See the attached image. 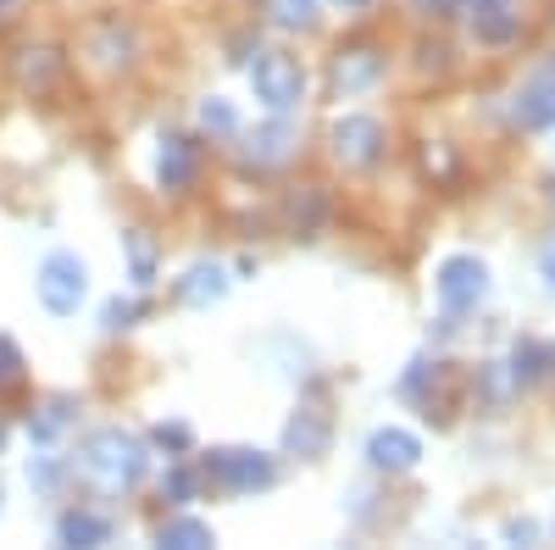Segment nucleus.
<instances>
[{
    "instance_id": "obj_1",
    "label": "nucleus",
    "mask_w": 555,
    "mask_h": 550,
    "mask_svg": "<svg viewBox=\"0 0 555 550\" xmlns=\"http://www.w3.org/2000/svg\"><path fill=\"white\" fill-rule=\"evenodd\" d=\"M67 473L83 478L89 489H101V495H128V489L145 484L151 450L128 429H95V434H83V445L67 456Z\"/></svg>"
},
{
    "instance_id": "obj_2",
    "label": "nucleus",
    "mask_w": 555,
    "mask_h": 550,
    "mask_svg": "<svg viewBox=\"0 0 555 550\" xmlns=\"http://www.w3.org/2000/svg\"><path fill=\"white\" fill-rule=\"evenodd\" d=\"M217 489L228 495H256V489H272L278 484V462L267 450H250V445H222L206 456V468H201Z\"/></svg>"
},
{
    "instance_id": "obj_3",
    "label": "nucleus",
    "mask_w": 555,
    "mask_h": 550,
    "mask_svg": "<svg viewBox=\"0 0 555 550\" xmlns=\"http://www.w3.org/2000/svg\"><path fill=\"white\" fill-rule=\"evenodd\" d=\"M34 295H39V306L51 311V317H73V311L83 306V295H89V267H83V256L51 251V256L39 261V272H34Z\"/></svg>"
},
{
    "instance_id": "obj_4",
    "label": "nucleus",
    "mask_w": 555,
    "mask_h": 550,
    "mask_svg": "<svg viewBox=\"0 0 555 550\" xmlns=\"http://www.w3.org/2000/svg\"><path fill=\"white\" fill-rule=\"evenodd\" d=\"M250 89H256V101L272 112V117H289L300 101H306V73L295 56L284 51H256L250 62Z\"/></svg>"
},
{
    "instance_id": "obj_5",
    "label": "nucleus",
    "mask_w": 555,
    "mask_h": 550,
    "mask_svg": "<svg viewBox=\"0 0 555 550\" xmlns=\"http://www.w3.org/2000/svg\"><path fill=\"white\" fill-rule=\"evenodd\" d=\"M434 295L444 306V317H467L489 300V267L478 256H444L434 272Z\"/></svg>"
},
{
    "instance_id": "obj_6",
    "label": "nucleus",
    "mask_w": 555,
    "mask_h": 550,
    "mask_svg": "<svg viewBox=\"0 0 555 550\" xmlns=\"http://www.w3.org/2000/svg\"><path fill=\"white\" fill-rule=\"evenodd\" d=\"M334 156L345 162V167H378L384 162V123L378 117H361V112H345L339 123H334Z\"/></svg>"
},
{
    "instance_id": "obj_7",
    "label": "nucleus",
    "mask_w": 555,
    "mask_h": 550,
    "mask_svg": "<svg viewBox=\"0 0 555 550\" xmlns=\"http://www.w3.org/2000/svg\"><path fill=\"white\" fill-rule=\"evenodd\" d=\"M366 462H373V473H411L423 462V439L411 429H373L366 434Z\"/></svg>"
},
{
    "instance_id": "obj_8",
    "label": "nucleus",
    "mask_w": 555,
    "mask_h": 550,
    "mask_svg": "<svg viewBox=\"0 0 555 550\" xmlns=\"http://www.w3.org/2000/svg\"><path fill=\"white\" fill-rule=\"evenodd\" d=\"M512 117H517V128H528V133L555 128V67H539V73L517 89Z\"/></svg>"
},
{
    "instance_id": "obj_9",
    "label": "nucleus",
    "mask_w": 555,
    "mask_h": 550,
    "mask_svg": "<svg viewBox=\"0 0 555 550\" xmlns=\"http://www.w3.org/2000/svg\"><path fill=\"white\" fill-rule=\"evenodd\" d=\"M467 23H473V39H478V44L500 51V44L517 39L522 12H517V0H473V7H467Z\"/></svg>"
},
{
    "instance_id": "obj_10",
    "label": "nucleus",
    "mask_w": 555,
    "mask_h": 550,
    "mask_svg": "<svg viewBox=\"0 0 555 550\" xmlns=\"http://www.w3.org/2000/svg\"><path fill=\"white\" fill-rule=\"evenodd\" d=\"M228 290H234V279H228V267H217V261H195V267L178 279V300H183V306H195V311L222 306Z\"/></svg>"
},
{
    "instance_id": "obj_11",
    "label": "nucleus",
    "mask_w": 555,
    "mask_h": 550,
    "mask_svg": "<svg viewBox=\"0 0 555 550\" xmlns=\"http://www.w3.org/2000/svg\"><path fill=\"white\" fill-rule=\"evenodd\" d=\"M195 167H201V156H195V140H183V133H167L162 140V151H156V183L162 190H190L195 183Z\"/></svg>"
},
{
    "instance_id": "obj_12",
    "label": "nucleus",
    "mask_w": 555,
    "mask_h": 550,
    "mask_svg": "<svg viewBox=\"0 0 555 550\" xmlns=\"http://www.w3.org/2000/svg\"><path fill=\"white\" fill-rule=\"evenodd\" d=\"M550 373H555V345H544V340H517V345H512L505 379H512L517 389H533V384H544Z\"/></svg>"
},
{
    "instance_id": "obj_13",
    "label": "nucleus",
    "mask_w": 555,
    "mask_h": 550,
    "mask_svg": "<svg viewBox=\"0 0 555 550\" xmlns=\"http://www.w3.org/2000/svg\"><path fill=\"white\" fill-rule=\"evenodd\" d=\"M295 156V128L278 117V123H267V128H256L250 140H245V162L250 167H284Z\"/></svg>"
},
{
    "instance_id": "obj_14",
    "label": "nucleus",
    "mask_w": 555,
    "mask_h": 550,
    "mask_svg": "<svg viewBox=\"0 0 555 550\" xmlns=\"http://www.w3.org/2000/svg\"><path fill=\"white\" fill-rule=\"evenodd\" d=\"M384 78V56L378 51H350V56H339L334 62V95H361V89H373Z\"/></svg>"
},
{
    "instance_id": "obj_15",
    "label": "nucleus",
    "mask_w": 555,
    "mask_h": 550,
    "mask_svg": "<svg viewBox=\"0 0 555 550\" xmlns=\"http://www.w3.org/2000/svg\"><path fill=\"white\" fill-rule=\"evenodd\" d=\"M284 445H289L295 456H322V445H328V418H322L317 406L295 411L289 429H284Z\"/></svg>"
},
{
    "instance_id": "obj_16",
    "label": "nucleus",
    "mask_w": 555,
    "mask_h": 550,
    "mask_svg": "<svg viewBox=\"0 0 555 550\" xmlns=\"http://www.w3.org/2000/svg\"><path fill=\"white\" fill-rule=\"evenodd\" d=\"M156 545H172V550H206V545H217V534H211V523H201V517H167V523L156 528Z\"/></svg>"
},
{
    "instance_id": "obj_17",
    "label": "nucleus",
    "mask_w": 555,
    "mask_h": 550,
    "mask_svg": "<svg viewBox=\"0 0 555 550\" xmlns=\"http://www.w3.org/2000/svg\"><path fill=\"white\" fill-rule=\"evenodd\" d=\"M67 423H73V400L56 395V400H44L34 418H28V434H34V445H56L67 434Z\"/></svg>"
},
{
    "instance_id": "obj_18",
    "label": "nucleus",
    "mask_w": 555,
    "mask_h": 550,
    "mask_svg": "<svg viewBox=\"0 0 555 550\" xmlns=\"http://www.w3.org/2000/svg\"><path fill=\"white\" fill-rule=\"evenodd\" d=\"M56 539H62V545H106V539H112V523L95 517V512H67V517L56 523Z\"/></svg>"
},
{
    "instance_id": "obj_19",
    "label": "nucleus",
    "mask_w": 555,
    "mask_h": 550,
    "mask_svg": "<svg viewBox=\"0 0 555 550\" xmlns=\"http://www.w3.org/2000/svg\"><path fill=\"white\" fill-rule=\"evenodd\" d=\"M122 251H128V279H133L139 290H151V284H156V245L133 228V234H122Z\"/></svg>"
},
{
    "instance_id": "obj_20",
    "label": "nucleus",
    "mask_w": 555,
    "mask_h": 550,
    "mask_svg": "<svg viewBox=\"0 0 555 550\" xmlns=\"http://www.w3.org/2000/svg\"><path fill=\"white\" fill-rule=\"evenodd\" d=\"M56 73H62L56 51H23V62H17V78H23L28 89H44V84H56Z\"/></svg>"
},
{
    "instance_id": "obj_21",
    "label": "nucleus",
    "mask_w": 555,
    "mask_h": 550,
    "mask_svg": "<svg viewBox=\"0 0 555 550\" xmlns=\"http://www.w3.org/2000/svg\"><path fill=\"white\" fill-rule=\"evenodd\" d=\"M267 12H272V23L278 28H311L317 23V0H267Z\"/></svg>"
},
{
    "instance_id": "obj_22",
    "label": "nucleus",
    "mask_w": 555,
    "mask_h": 550,
    "mask_svg": "<svg viewBox=\"0 0 555 550\" xmlns=\"http://www.w3.org/2000/svg\"><path fill=\"white\" fill-rule=\"evenodd\" d=\"M201 128L211 133V140H228V133H240V117H234V106H228L222 95H211L201 106Z\"/></svg>"
},
{
    "instance_id": "obj_23",
    "label": "nucleus",
    "mask_w": 555,
    "mask_h": 550,
    "mask_svg": "<svg viewBox=\"0 0 555 550\" xmlns=\"http://www.w3.org/2000/svg\"><path fill=\"white\" fill-rule=\"evenodd\" d=\"M28 484H34L39 495H56V484H62V462H56V456H34V462H28Z\"/></svg>"
},
{
    "instance_id": "obj_24",
    "label": "nucleus",
    "mask_w": 555,
    "mask_h": 550,
    "mask_svg": "<svg viewBox=\"0 0 555 550\" xmlns=\"http://www.w3.org/2000/svg\"><path fill=\"white\" fill-rule=\"evenodd\" d=\"M133 317H139V300H106L101 306V329L122 334V329H133Z\"/></svg>"
},
{
    "instance_id": "obj_25",
    "label": "nucleus",
    "mask_w": 555,
    "mask_h": 550,
    "mask_svg": "<svg viewBox=\"0 0 555 550\" xmlns=\"http://www.w3.org/2000/svg\"><path fill=\"white\" fill-rule=\"evenodd\" d=\"M151 439H156L162 450H190V439H195V434H190V423H156V429H151Z\"/></svg>"
},
{
    "instance_id": "obj_26",
    "label": "nucleus",
    "mask_w": 555,
    "mask_h": 550,
    "mask_svg": "<svg viewBox=\"0 0 555 550\" xmlns=\"http://www.w3.org/2000/svg\"><path fill=\"white\" fill-rule=\"evenodd\" d=\"M17 379H23V350L0 334V384H17Z\"/></svg>"
},
{
    "instance_id": "obj_27",
    "label": "nucleus",
    "mask_w": 555,
    "mask_h": 550,
    "mask_svg": "<svg viewBox=\"0 0 555 550\" xmlns=\"http://www.w3.org/2000/svg\"><path fill=\"white\" fill-rule=\"evenodd\" d=\"M162 495H172V507H183V500L195 495V473H183V468H172V473L162 478Z\"/></svg>"
},
{
    "instance_id": "obj_28",
    "label": "nucleus",
    "mask_w": 555,
    "mask_h": 550,
    "mask_svg": "<svg viewBox=\"0 0 555 550\" xmlns=\"http://www.w3.org/2000/svg\"><path fill=\"white\" fill-rule=\"evenodd\" d=\"M411 12H416V17L444 23V17H455V12H461V0H411Z\"/></svg>"
},
{
    "instance_id": "obj_29",
    "label": "nucleus",
    "mask_w": 555,
    "mask_h": 550,
    "mask_svg": "<svg viewBox=\"0 0 555 550\" xmlns=\"http://www.w3.org/2000/svg\"><path fill=\"white\" fill-rule=\"evenodd\" d=\"M539 267H544V290H550V295H555V245H550V251H544V261H539Z\"/></svg>"
},
{
    "instance_id": "obj_30",
    "label": "nucleus",
    "mask_w": 555,
    "mask_h": 550,
    "mask_svg": "<svg viewBox=\"0 0 555 550\" xmlns=\"http://www.w3.org/2000/svg\"><path fill=\"white\" fill-rule=\"evenodd\" d=\"M533 534H539L533 523H505V539H533Z\"/></svg>"
},
{
    "instance_id": "obj_31",
    "label": "nucleus",
    "mask_w": 555,
    "mask_h": 550,
    "mask_svg": "<svg viewBox=\"0 0 555 550\" xmlns=\"http://www.w3.org/2000/svg\"><path fill=\"white\" fill-rule=\"evenodd\" d=\"M12 12H17V0H0V23H7Z\"/></svg>"
},
{
    "instance_id": "obj_32",
    "label": "nucleus",
    "mask_w": 555,
    "mask_h": 550,
    "mask_svg": "<svg viewBox=\"0 0 555 550\" xmlns=\"http://www.w3.org/2000/svg\"><path fill=\"white\" fill-rule=\"evenodd\" d=\"M345 7H366V0H345Z\"/></svg>"
},
{
    "instance_id": "obj_33",
    "label": "nucleus",
    "mask_w": 555,
    "mask_h": 550,
    "mask_svg": "<svg viewBox=\"0 0 555 550\" xmlns=\"http://www.w3.org/2000/svg\"><path fill=\"white\" fill-rule=\"evenodd\" d=\"M0 439H7V434H0Z\"/></svg>"
}]
</instances>
